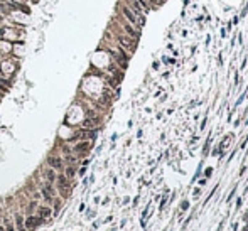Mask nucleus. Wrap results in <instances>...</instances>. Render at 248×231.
<instances>
[{"label": "nucleus", "instance_id": "obj_2", "mask_svg": "<svg viewBox=\"0 0 248 231\" xmlns=\"http://www.w3.org/2000/svg\"><path fill=\"white\" fill-rule=\"evenodd\" d=\"M42 196H44V199L48 201V203H51V201H52V196H56L54 186H52L51 182H46V184H44V187H42Z\"/></svg>", "mask_w": 248, "mask_h": 231}, {"label": "nucleus", "instance_id": "obj_11", "mask_svg": "<svg viewBox=\"0 0 248 231\" xmlns=\"http://www.w3.org/2000/svg\"><path fill=\"white\" fill-rule=\"evenodd\" d=\"M85 172H86V167H81V169H80V174L83 175V174H85Z\"/></svg>", "mask_w": 248, "mask_h": 231}, {"label": "nucleus", "instance_id": "obj_7", "mask_svg": "<svg viewBox=\"0 0 248 231\" xmlns=\"http://www.w3.org/2000/svg\"><path fill=\"white\" fill-rule=\"evenodd\" d=\"M123 27H125V31H127L128 34H130L132 37L135 39V41H138V37H140V31H135V29L130 26V24H123Z\"/></svg>", "mask_w": 248, "mask_h": 231}, {"label": "nucleus", "instance_id": "obj_3", "mask_svg": "<svg viewBox=\"0 0 248 231\" xmlns=\"http://www.w3.org/2000/svg\"><path fill=\"white\" fill-rule=\"evenodd\" d=\"M48 164L51 169H54V171H63L64 165H63V159L59 157H48Z\"/></svg>", "mask_w": 248, "mask_h": 231}, {"label": "nucleus", "instance_id": "obj_9", "mask_svg": "<svg viewBox=\"0 0 248 231\" xmlns=\"http://www.w3.org/2000/svg\"><path fill=\"white\" fill-rule=\"evenodd\" d=\"M39 216H41L42 219H46V218H49V216H51V209L49 208H39Z\"/></svg>", "mask_w": 248, "mask_h": 231}, {"label": "nucleus", "instance_id": "obj_8", "mask_svg": "<svg viewBox=\"0 0 248 231\" xmlns=\"http://www.w3.org/2000/svg\"><path fill=\"white\" fill-rule=\"evenodd\" d=\"M74 174H76V167H74L73 164L68 165V167L64 169V175H68L69 179H73V177H74Z\"/></svg>", "mask_w": 248, "mask_h": 231}, {"label": "nucleus", "instance_id": "obj_5", "mask_svg": "<svg viewBox=\"0 0 248 231\" xmlns=\"http://www.w3.org/2000/svg\"><path fill=\"white\" fill-rule=\"evenodd\" d=\"M122 12H123V15L127 17L128 20H130V24H137V15L134 14V10H132V9H128V7H123V9H122Z\"/></svg>", "mask_w": 248, "mask_h": 231}, {"label": "nucleus", "instance_id": "obj_6", "mask_svg": "<svg viewBox=\"0 0 248 231\" xmlns=\"http://www.w3.org/2000/svg\"><path fill=\"white\" fill-rule=\"evenodd\" d=\"M44 177H46V182H51V184H54L56 182V171L54 169H46V172H44Z\"/></svg>", "mask_w": 248, "mask_h": 231}, {"label": "nucleus", "instance_id": "obj_12", "mask_svg": "<svg viewBox=\"0 0 248 231\" xmlns=\"http://www.w3.org/2000/svg\"><path fill=\"white\" fill-rule=\"evenodd\" d=\"M0 231H5V229H3V228H0Z\"/></svg>", "mask_w": 248, "mask_h": 231}, {"label": "nucleus", "instance_id": "obj_1", "mask_svg": "<svg viewBox=\"0 0 248 231\" xmlns=\"http://www.w3.org/2000/svg\"><path fill=\"white\" fill-rule=\"evenodd\" d=\"M57 180V189H59V192L63 194L64 197H68V194H69V177L64 174H59L56 177Z\"/></svg>", "mask_w": 248, "mask_h": 231}, {"label": "nucleus", "instance_id": "obj_10", "mask_svg": "<svg viewBox=\"0 0 248 231\" xmlns=\"http://www.w3.org/2000/svg\"><path fill=\"white\" fill-rule=\"evenodd\" d=\"M95 120H91V118H88V120H85L83 122V128H93L95 127Z\"/></svg>", "mask_w": 248, "mask_h": 231}, {"label": "nucleus", "instance_id": "obj_13", "mask_svg": "<svg viewBox=\"0 0 248 231\" xmlns=\"http://www.w3.org/2000/svg\"><path fill=\"white\" fill-rule=\"evenodd\" d=\"M0 69H2V64H0Z\"/></svg>", "mask_w": 248, "mask_h": 231}, {"label": "nucleus", "instance_id": "obj_4", "mask_svg": "<svg viewBox=\"0 0 248 231\" xmlns=\"http://www.w3.org/2000/svg\"><path fill=\"white\" fill-rule=\"evenodd\" d=\"M41 223H44V219L39 216V218H35V216H29V218L26 219V228L27 229H32V228H35V226H39Z\"/></svg>", "mask_w": 248, "mask_h": 231}]
</instances>
